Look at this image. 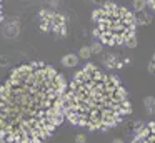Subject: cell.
Segmentation results:
<instances>
[{
	"instance_id": "1",
	"label": "cell",
	"mask_w": 155,
	"mask_h": 143,
	"mask_svg": "<svg viewBox=\"0 0 155 143\" xmlns=\"http://www.w3.org/2000/svg\"><path fill=\"white\" fill-rule=\"evenodd\" d=\"M67 83L44 62L12 70L0 85V140L4 143H44L65 118Z\"/></svg>"
},
{
	"instance_id": "2",
	"label": "cell",
	"mask_w": 155,
	"mask_h": 143,
	"mask_svg": "<svg viewBox=\"0 0 155 143\" xmlns=\"http://www.w3.org/2000/svg\"><path fill=\"white\" fill-rule=\"evenodd\" d=\"M132 113L127 90L117 76L87 63L75 73L65 93V118L72 125L107 132Z\"/></svg>"
},
{
	"instance_id": "3",
	"label": "cell",
	"mask_w": 155,
	"mask_h": 143,
	"mask_svg": "<svg viewBox=\"0 0 155 143\" xmlns=\"http://www.w3.org/2000/svg\"><path fill=\"white\" fill-rule=\"evenodd\" d=\"M95 22V37L105 45H127L128 40L135 37L137 20L135 15L114 2H105L100 8L92 13Z\"/></svg>"
},
{
	"instance_id": "4",
	"label": "cell",
	"mask_w": 155,
	"mask_h": 143,
	"mask_svg": "<svg viewBox=\"0 0 155 143\" xmlns=\"http://www.w3.org/2000/svg\"><path fill=\"white\" fill-rule=\"evenodd\" d=\"M38 13L48 18L50 32H55V33H58V35H62V37L67 33V23H65V17L62 15V13L50 12V10H40Z\"/></svg>"
},
{
	"instance_id": "5",
	"label": "cell",
	"mask_w": 155,
	"mask_h": 143,
	"mask_svg": "<svg viewBox=\"0 0 155 143\" xmlns=\"http://www.w3.org/2000/svg\"><path fill=\"white\" fill-rule=\"evenodd\" d=\"M132 143H155V122L142 126L140 132L132 140Z\"/></svg>"
},
{
	"instance_id": "6",
	"label": "cell",
	"mask_w": 155,
	"mask_h": 143,
	"mask_svg": "<svg viewBox=\"0 0 155 143\" xmlns=\"http://www.w3.org/2000/svg\"><path fill=\"white\" fill-rule=\"evenodd\" d=\"M135 20H137V25H148L152 22V17L143 10V12H138V15H135Z\"/></svg>"
},
{
	"instance_id": "7",
	"label": "cell",
	"mask_w": 155,
	"mask_h": 143,
	"mask_svg": "<svg viewBox=\"0 0 155 143\" xmlns=\"http://www.w3.org/2000/svg\"><path fill=\"white\" fill-rule=\"evenodd\" d=\"M77 63H78V57L74 55V53H68L62 58V65L64 67H75Z\"/></svg>"
},
{
	"instance_id": "8",
	"label": "cell",
	"mask_w": 155,
	"mask_h": 143,
	"mask_svg": "<svg viewBox=\"0 0 155 143\" xmlns=\"http://www.w3.org/2000/svg\"><path fill=\"white\" fill-rule=\"evenodd\" d=\"M147 7V0H134V8L137 12H143Z\"/></svg>"
},
{
	"instance_id": "9",
	"label": "cell",
	"mask_w": 155,
	"mask_h": 143,
	"mask_svg": "<svg viewBox=\"0 0 155 143\" xmlns=\"http://www.w3.org/2000/svg\"><path fill=\"white\" fill-rule=\"evenodd\" d=\"M78 55H80L82 58H88V57L92 55V48L90 47H82L80 52H78Z\"/></svg>"
},
{
	"instance_id": "10",
	"label": "cell",
	"mask_w": 155,
	"mask_h": 143,
	"mask_svg": "<svg viewBox=\"0 0 155 143\" xmlns=\"http://www.w3.org/2000/svg\"><path fill=\"white\" fill-rule=\"evenodd\" d=\"M90 48H92V53H98V52L102 50V43H100V42H95L94 45L90 47Z\"/></svg>"
},
{
	"instance_id": "11",
	"label": "cell",
	"mask_w": 155,
	"mask_h": 143,
	"mask_svg": "<svg viewBox=\"0 0 155 143\" xmlns=\"http://www.w3.org/2000/svg\"><path fill=\"white\" fill-rule=\"evenodd\" d=\"M148 72H150V73H155V55L152 57L150 63H148Z\"/></svg>"
},
{
	"instance_id": "12",
	"label": "cell",
	"mask_w": 155,
	"mask_h": 143,
	"mask_svg": "<svg viewBox=\"0 0 155 143\" xmlns=\"http://www.w3.org/2000/svg\"><path fill=\"white\" fill-rule=\"evenodd\" d=\"M127 47H130V48H135V47H137V37H134V38L128 40Z\"/></svg>"
},
{
	"instance_id": "13",
	"label": "cell",
	"mask_w": 155,
	"mask_h": 143,
	"mask_svg": "<svg viewBox=\"0 0 155 143\" xmlns=\"http://www.w3.org/2000/svg\"><path fill=\"white\" fill-rule=\"evenodd\" d=\"M7 63H8L7 57H0V65H7Z\"/></svg>"
},
{
	"instance_id": "14",
	"label": "cell",
	"mask_w": 155,
	"mask_h": 143,
	"mask_svg": "<svg viewBox=\"0 0 155 143\" xmlns=\"http://www.w3.org/2000/svg\"><path fill=\"white\" fill-rule=\"evenodd\" d=\"M147 5H150V7H152V10L155 12V0H147Z\"/></svg>"
},
{
	"instance_id": "15",
	"label": "cell",
	"mask_w": 155,
	"mask_h": 143,
	"mask_svg": "<svg viewBox=\"0 0 155 143\" xmlns=\"http://www.w3.org/2000/svg\"><path fill=\"white\" fill-rule=\"evenodd\" d=\"M2 18H4V12H2V0H0V22H2Z\"/></svg>"
},
{
	"instance_id": "16",
	"label": "cell",
	"mask_w": 155,
	"mask_h": 143,
	"mask_svg": "<svg viewBox=\"0 0 155 143\" xmlns=\"http://www.w3.org/2000/svg\"><path fill=\"white\" fill-rule=\"evenodd\" d=\"M0 143H4V141H2V140H0Z\"/></svg>"
}]
</instances>
